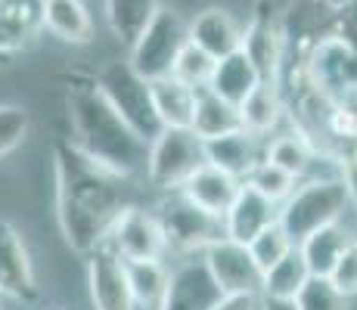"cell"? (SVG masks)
<instances>
[{
  "label": "cell",
  "mask_w": 357,
  "mask_h": 310,
  "mask_svg": "<svg viewBox=\"0 0 357 310\" xmlns=\"http://www.w3.org/2000/svg\"><path fill=\"white\" fill-rule=\"evenodd\" d=\"M125 267H128L130 292H134L137 307L159 310L165 295H168V286H171V270L162 261H130Z\"/></svg>",
  "instance_id": "4316f807"
},
{
  "label": "cell",
  "mask_w": 357,
  "mask_h": 310,
  "mask_svg": "<svg viewBox=\"0 0 357 310\" xmlns=\"http://www.w3.org/2000/svg\"><path fill=\"white\" fill-rule=\"evenodd\" d=\"M196 137L202 140H218V137H227L233 130H243V115L239 106L221 100L215 91H199V102H196V115H193V127Z\"/></svg>",
  "instance_id": "603a6c76"
},
{
  "label": "cell",
  "mask_w": 357,
  "mask_h": 310,
  "mask_svg": "<svg viewBox=\"0 0 357 310\" xmlns=\"http://www.w3.org/2000/svg\"><path fill=\"white\" fill-rule=\"evenodd\" d=\"M351 211L348 189L342 177H307L295 186V192L280 205V224L295 239H307L311 233L324 230L329 224H345V215Z\"/></svg>",
  "instance_id": "3957f363"
},
{
  "label": "cell",
  "mask_w": 357,
  "mask_h": 310,
  "mask_svg": "<svg viewBox=\"0 0 357 310\" xmlns=\"http://www.w3.org/2000/svg\"><path fill=\"white\" fill-rule=\"evenodd\" d=\"M87 286H91L93 310H137L125 261L119 254H112L109 248H100V251L91 254Z\"/></svg>",
  "instance_id": "30bf717a"
},
{
  "label": "cell",
  "mask_w": 357,
  "mask_h": 310,
  "mask_svg": "<svg viewBox=\"0 0 357 310\" xmlns=\"http://www.w3.org/2000/svg\"><path fill=\"white\" fill-rule=\"evenodd\" d=\"M211 310H261V295H221Z\"/></svg>",
  "instance_id": "d590c367"
},
{
  "label": "cell",
  "mask_w": 357,
  "mask_h": 310,
  "mask_svg": "<svg viewBox=\"0 0 357 310\" xmlns=\"http://www.w3.org/2000/svg\"><path fill=\"white\" fill-rule=\"evenodd\" d=\"M221 288L211 279L202 261H187L171 270V286L159 310H211L221 298Z\"/></svg>",
  "instance_id": "4fadbf2b"
},
{
  "label": "cell",
  "mask_w": 357,
  "mask_h": 310,
  "mask_svg": "<svg viewBox=\"0 0 357 310\" xmlns=\"http://www.w3.org/2000/svg\"><path fill=\"white\" fill-rule=\"evenodd\" d=\"M153 102L165 127H193V115H196V102H199L196 87L183 84L174 75H168L162 81H153Z\"/></svg>",
  "instance_id": "ffe728a7"
},
{
  "label": "cell",
  "mask_w": 357,
  "mask_h": 310,
  "mask_svg": "<svg viewBox=\"0 0 357 310\" xmlns=\"http://www.w3.org/2000/svg\"><path fill=\"white\" fill-rule=\"evenodd\" d=\"M261 84H264V78H261L258 65L252 62L249 53L239 47L236 53L218 59V68H215V75H211L208 91H215L221 100L233 102V106H243Z\"/></svg>",
  "instance_id": "ac0fdd59"
},
{
  "label": "cell",
  "mask_w": 357,
  "mask_h": 310,
  "mask_svg": "<svg viewBox=\"0 0 357 310\" xmlns=\"http://www.w3.org/2000/svg\"><path fill=\"white\" fill-rule=\"evenodd\" d=\"M354 239H357V226H354Z\"/></svg>",
  "instance_id": "f35d334b"
},
{
  "label": "cell",
  "mask_w": 357,
  "mask_h": 310,
  "mask_svg": "<svg viewBox=\"0 0 357 310\" xmlns=\"http://www.w3.org/2000/svg\"><path fill=\"white\" fill-rule=\"evenodd\" d=\"M243 38H245V31L236 25V19L227 10H218V6L199 13L196 22L190 25V40L196 47H202L205 53H211L215 59L236 53L243 47Z\"/></svg>",
  "instance_id": "d6986e66"
},
{
  "label": "cell",
  "mask_w": 357,
  "mask_h": 310,
  "mask_svg": "<svg viewBox=\"0 0 357 310\" xmlns=\"http://www.w3.org/2000/svg\"><path fill=\"white\" fill-rule=\"evenodd\" d=\"M243 180H236L227 171L215 168V164H202L187 183L181 186V192L190 199L193 205H199L202 211L215 217H224L230 211V205L236 202Z\"/></svg>",
  "instance_id": "e0dca14e"
},
{
  "label": "cell",
  "mask_w": 357,
  "mask_h": 310,
  "mask_svg": "<svg viewBox=\"0 0 357 310\" xmlns=\"http://www.w3.org/2000/svg\"><path fill=\"white\" fill-rule=\"evenodd\" d=\"M280 220V205L271 202L267 196H261L252 183H243L236 202L230 205V211L224 215V233L227 239H236V242L249 245L255 236L273 226Z\"/></svg>",
  "instance_id": "5bb4252c"
},
{
  "label": "cell",
  "mask_w": 357,
  "mask_h": 310,
  "mask_svg": "<svg viewBox=\"0 0 357 310\" xmlns=\"http://www.w3.org/2000/svg\"><path fill=\"white\" fill-rule=\"evenodd\" d=\"M102 248H109L125 264H130V261H162V254L168 251V242H165L162 220L155 211L128 205L115 220Z\"/></svg>",
  "instance_id": "ba28073f"
},
{
  "label": "cell",
  "mask_w": 357,
  "mask_h": 310,
  "mask_svg": "<svg viewBox=\"0 0 357 310\" xmlns=\"http://www.w3.org/2000/svg\"><path fill=\"white\" fill-rule=\"evenodd\" d=\"M47 29L66 44H87L93 34L91 13L81 0H44Z\"/></svg>",
  "instance_id": "d4e9b609"
},
{
  "label": "cell",
  "mask_w": 357,
  "mask_h": 310,
  "mask_svg": "<svg viewBox=\"0 0 357 310\" xmlns=\"http://www.w3.org/2000/svg\"><path fill=\"white\" fill-rule=\"evenodd\" d=\"M243 115V127L255 137H271L280 127V121L286 118V102L283 91L277 84H261L249 100L239 106Z\"/></svg>",
  "instance_id": "cb8c5ba5"
},
{
  "label": "cell",
  "mask_w": 357,
  "mask_h": 310,
  "mask_svg": "<svg viewBox=\"0 0 357 310\" xmlns=\"http://www.w3.org/2000/svg\"><path fill=\"white\" fill-rule=\"evenodd\" d=\"M245 183H252V186H255V189L261 192V196H267L271 202L283 205L286 199H289L292 192H295V186H298L301 180H298V177H292L289 171L277 168V164H271V162L264 158V162H261L258 168L249 174V180H245Z\"/></svg>",
  "instance_id": "4dcf8cb0"
},
{
  "label": "cell",
  "mask_w": 357,
  "mask_h": 310,
  "mask_svg": "<svg viewBox=\"0 0 357 310\" xmlns=\"http://www.w3.org/2000/svg\"><path fill=\"white\" fill-rule=\"evenodd\" d=\"M295 248H298V245H295V239L289 236V233H286V226L280 224V220H277L273 226H267L261 236H255V239L249 242L252 258L258 261V267H261L264 273L271 270V267H277L280 261L286 258V254L295 251Z\"/></svg>",
  "instance_id": "f1b7e54d"
},
{
  "label": "cell",
  "mask_w": 357,
  "mask_h": 310,
  "mask_svg": "<svg viewBox=\"0 0 357 310\" xmlns=\"http://www.w3.org/2000/svg\"><path fill=\"white\" fill-rule=\"evenodd\" d=\"M243 50L258 65L264 84L280 87L286 72V40H283V29H280V19H273L271 13H255V19L245 29Z\"/></svg>",
  "instance_id": "8fae6325"
},
{
  "label": "cell",
  "mask_w": 357,
  "mask_h": 310,
  "mask_svg": "<svg viewBox=\"0 0 357 310\" xmlns=\"http://www.w3.org/2000/svg\"><path fill=\"white\" fill-rule=\"evenodd\" d=\"M326 279L333 282V286L339 288V295H345L348 301L357 298V239L348 242V248L342 251V258L335 261L333 273H329Z\"/></svg>",
  "instance_id": "836d02e7"
},
{
  "label": "cell",
  "mask_w": 357,
  "mask_h": 310,
  "mask_svg": "<svg viewBox=\"0 0 357 310\" xmlns=\"http://www.w3.org/2000/svg\"><path fill=\"white\" fill-rule=\"evenodd\" d=\"M202 264L208 267L211 279L218 282L224 295H261L264 288V270L252 258L249 245L236 239H218L211 248H205Z\"/></svg>",
  "instance_id": "9c48e42d"
},
{
  "label": "cell",
  "mask_w": 357,
  "mask_h": 310,
  "mask_svg": "<svg viewBox=\"0 0 357 310\" xmlns=\"http://www.w3.org/2000/svg\"><path fill=\"white\" fill-rule=\"evenodd\" d=\"M68 118L75 130L72 143L115 177L125 180L137 171H146L149 143L140 140L115 112L112 102L102 96L97 78L75 81L68 87Z\"/></svg>",
  "instance_id": "7a4b0ae2"
},
{
  "label": "cell",
  "mask_w": 357,
  "mask_h": 310,
  "mask_svg": "<svg viewBox=\"0 0 357 310\" xmlns=\"http://www.w3.org/2000/svg\"><path fill=\"white\" fill-rule=\"evenodd\" d=\"M202 164H208L205 162V140L190 127H165L149 143L146 177L159 189H181Z\"/></svg>",
  "instance_id": "5b68a950"
},
{
  "label": "cell",
  "mask_w": 357,
  "mask_h": 310,
  "mask_svg": "<svg viewBox=\"0 0 357 310\" xmlns=\"http://www.w3.org/2000/svg\"><path fill=\"white\" fill-rule=\"evenodd\" d=\"M44 29V0H0V53L6 59L29 50Z\"/></svg>",
  "instance_id": "9a60e30c"
},
{
  "label": "cell",
  "mask_w": 357,
  "mask_h": 310,
  "mask_svg": "<svg viewBox=\"0 0 357 310\" xmlns=\"http://www.w3.org/2000/svg\"><path fill=\"white\" fill-rule=\"evenodd\" d=\"M0 292L16 301L38 298V282H34L29 248H25L19 230L6 220H0Z\"/></svg>",
  "instance_id": "7c38bea8"
},
{
  "label": "cell",
  "mask_w": 357,
  "mask_h": 310,
  "mask_svg": "<svg viewBox=\"0 0 357 310\" xmlns=\"http://www.w3.org/2000/svg\"><path fill=\"white\" fill-rule=\"evenodd\" d=\"M215 68H218V59L190 40V44L183 47V53L177 56L174 78L183 81V84H190V87H196V91H205V87L211 84V75H215Z\"/></svg>",
  "instance_id": "f546056e"
},
{
  "label": "cell",
  "mask_w": 357,
  "mask_h": 310,
  "mask_svg": "<svg viewBox=\"0 0 357 310\" xmlns=\"http://www.w3.org/2000/svg\"><path fill=\"white\" fill-rule=\"evenodd\" d=\"M31 118L22 106H13V102H0V158L10 155L16 146H22L25 137H29Z\"/></svg>",
  "instance_id": "1f68e13d"
},
{
  "label": "cell",
  "mask_w": 357,
  "mask_h": 310,
  "mask_svg": "<svg viewBox=\"0 0 357 310\" xmlns=\"http://www.w3.org/2000/svg\"><path fill=\"white\" fill-rule=\"evenodd\" d=\"M261 310H298L295 301H277V298H261Z\"/></svg>",
  "instance_id": "8d00e7d4"
},
{
  "label": "cell",
  "mask_w": 357,
  "mask_h": 310,
  "mask_svg": "<svg viewBox=\"0 0 357 310\" xmlns=\"http://www.w3.org/2000/svg\"><path fill=\"white\" fill-rule=\"evenodd\" d=\"M339 177H342V183H345V189H348V202H351V211H354V217H357V155H345L342 158V171H339Z\"/></svg>",
  "instance_id": "e575fe53"
},
{
  "label": "cell",
  "mask_w": 357,
  "mask_h": 310,
  "mask_svg": "<svg viewBox=\"0 0 357 310\" xmlns=\"http://www.w3.org/2000/svg\"><path fill=\"white\" fill-rule=\"evenodd\" d=\"M3 62H10V59H6V56H3V53H0V65H3Z\"/></svg>",
  "instance_id": "74e56055"
},
{
  "label": "cell",
  "mask_w": 357,
  "mask_h": 310,
  "mask_svg": "<svg viewBox=\"0 0 357 310\" xmlns=\"http://www.w3.org/2000/svg\"><path fill=\"white\" fill-rule=\"evenodd\" d=\"M320 155L324 153H320V149L314 146V143L307 140L298 127L283 130V134L271 137V140L264 143V158L267 162L277 164V168H283V171H289L292 177H298V180H305V174L311 171V164L317 162Z\"/></svg>",
  "instance_id": "44dd1931"
},
{
  "label": "cell",
  "mask_w": 357,
  "mask_h": 310,
  "mask_svg": "<svg viewBox=\"0 0 357 310\" xmlns=\"http://www.w3.org/2000/svg\"><path fill=\"white\" fill-rule=\"evenodd\" d=\"M311 267L301 258V251L295 248L292 254H286L277 267L264 273V288H261V298H277V301H295L301 295V288L311 282Z\"/></svg>",
  "instance_id": "83f0119b"
},
{
  "label": "cell",
  "mask_w": 357,
  "mask_h": 310,
  "mask_svg": "<svg viewBox=\"0 0 357 310\" xmlns=\"http://www.w3.org/2000/svg\"><path fill=\"white\" fill-rule=\"evenodd\" d=\"M354 239V230L345 224H329L324 230L311 233L307 239L298 242V251L301 258L307 261L314 277H329L335 267V261L342 258V251L348 248V242Z\"/></svg>",
  "instance_id": "7402d4cb"
},
{
  "label": "cell",
  "mask_w": 357,
  "mask_h": 310,
  "mask_svg": "<svg viewBox=\"0 0 357 310\" xmlns=\"http://www.w3.org/2000/svg\"><path fill=\"white\" fill-rule=\"evenodd\" d=\"M159 0H106V19L115 38L134 47V40L146 31V25L159 13Z\"/></svg>",
  "instance_id": "484cf974"
},
{
  "label": "cell",
  "mask_w": 357,
  "mask_h": 310,
  "mask_svg": "<svg viewBox=\"0 0 357 310\" xmlns=\"http://www.w3.org/2000/svg\"><path fill=\"white\" fill-rule=\"evenodd\" d=\"M56 171V220L66 242L91 258L106 245L119 215L128 208L121 196V177L87 158L72 140L53 146Z\"/></svg>",
  "instance_id": "6da1fadb"
},
{
  "label": "cell",
  "mask_w": 357,
  "mask_h": 310,
  "mask_svg": "<svg viewBox=\"0 0 357 310\" xmlns=\"http://www.w3.org/2000/svg\"><path fill=\"white\" fill-rule=\"evenodd\" d=\"M97 84L102 96L112 102V109L128 121V127L140 140L153 143L165 130L159 112H155V102H153V84L143 75H137V68L128 59L109 62L97 75Z\"/></svg>",
  "instance_id": "277c9868"
},
{
  "label": "cell",
  "mask_w": 357,
  "mask_h": 310,
  "mask_svg": "<svg viewBox=\"0 0 357 310\" xmlns=\"http://www.w3.org/2000/svg\"><path fill=\"white\" fill-rule=\"evenodd\" d=\"M205 162L245 183L252 171L264 162V146H261V137L243 127L227 137H218V140H205Z\"/></svg>",
  "instance_id": "2e32d148"
},
{
  "label": "cell",
  "mask_w": 357,
  "mask_h": 310,
  "mask_svg": "<svg viewBox=\"0 0 357 310\" xmlns=\"http://www.w3.org/2000/svg\"><path fill=\"white\" fill-rule=\"evenodd\" d=\"M155 215L162 220L168 251H174V254H196V251L205 254V248H211L218 239L227 236L224 233V217L202 211L181 189L165 196Z\"/></svg>",
  "instance_id": "52a82bcc"
},
{
  "label": "cell",
  "mask_w": 357,
  "mask_h": 310,
  "mask_svg": "<svg viewBox=\"0 0 357 310\" xmlns=\"http://www.w3.org/2000/svg\"><path fill=\"white\" fill-rule=\"evenodd\" d=\"M345 304H348V298L339 295V288L326 277H311V282L295 298V307L298 310H345Z\"/></svg>",
  "instance_id": "d6a6232c"
},
{
  "label": "cell",
  "mask_w": 357,
  "mask_h": 310,
  "mask_svg": "<svg viewBox=\"0 0 357 310\" xmlns=\"http://www.w3.org/2000/svg\"><path fill=\"white\" fill-rule=\"evenodd\" d=\"M187 44H190V25L177 13L159 10L153 22L146 25V31L134 40L128 62L137 68V75H143L153 84V81L174 75L177 56L183 53Z\"/></svg>",
  "instance_id": "8992f818"
}]
</instances>
